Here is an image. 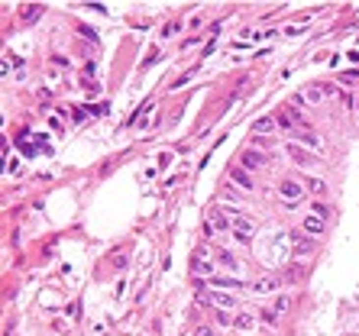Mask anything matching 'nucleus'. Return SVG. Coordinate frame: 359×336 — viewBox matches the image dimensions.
<instances>
[{"label":"nucleus","mask_w":359,"mask_h":336,"mask_svg":"<svg viewBox=\"0 0 359 336\" xmlns=\"http://www.w3.org/2000/svg\"><path fill=\"white\" fill-rule=\"evenodd\" d=\"M298 139L304 142V146H311V149H320V139L311 133V126H301V129H298Z\"/></svg>","instance_id":"nucleus-14"},{"label":"nucleus","mask_w":359,"mask_h":336,"mask_svg":"<svg viewBox=\"0 0 359 336\" xmlns=\"http://www.w3.org/2000/svg\"><path fill=\"white\" fill-rule=\"evenodd\" d=\"M288 304H291L288 297H278V301H275V307H272V310H275V313H285V310H288Z\"/></svg>","instance_id":"nucleus-21"},{"label":"nucleus","mask_w":359,"mask_h":336,"mask_svg":"<svg viewBox=\"0 0 359 336\" xmlns=\"http://www.w3.org/2000/svg\"><path fill=\"white\" fill-rule=\"evenodd\" d=\"M307 191H311V194H324V181H320V178H307Z\"/></svg>","instance_id":"nucleus-20"},{"label":"nucleus","mask_w":359,"mask_h":336,"mask_svg":"<svg viewBox=\"0 0 359 336\" xmlns=\"http://www.w3.org/2000/svg\"><path fill=\"white\" fill-rule=\"evenodd\" d=\"M327 94H333V87H324V84H307V87H301V94L295 97V103H311V107H317L320 101Z\"/></svg>","instance_id":"nucleus-2"},{"label":"nucleus","mask_w":359,"mask_h":336,"mask_svg":"<svg viewBox=\"0 0 359 336\" xmlns=\"http://www.w3.org/2000/svg\"><path fill=\"white\" fill-rule=\"evenodd\" d=\"M178 29H181L178 23H168V26H165V29H162V36H175V32H178Z\"/></svg>","instance_id":"nucleus-22"},{"label":"nucleus","mask_w":359,"mask_h":336,"mask_svg":"<svg viewBox=\"0 0 359 336\" xmlns=\"http://www.w3.org/2000/svg\"><path fill=\"white\" fill-rule=\"evenodd\" d=\"M194 336H214V330H211V327H197Z\"/></svg>","instance_id":"nucleus-24"},{"label":"nucleus","mask_w":359,"mask_h":336,"mask_svg":"<svg viewBox=\"0 0 359 336\" xmlns=\"http://www.w3.org/2000/svg\"><path fill=\"white\" fill-rule=\"evenodd\" d=\"M275 288H278V278H259V282H256L259 294H269V291H275Z\"/></svg>","instance_id":"nucleus-17"},{"label":"nucleus","mask_w":359,"mask_h":336,"mask_svg":"<svg viewBox=\"0 0 359 336\" xmlns=\"http://www.w3.org/2000/svg\"><path fill=\"white\" fill-rule=\"evenodd\" d=\"M236 327H240V330H252V327H256V320H252V317H249V313H240V317H236Z\"/></svg>","instance_id":"nucleus-19"},{"label":"nucleus","mask_w":359,"mask_h":336,"mask_svg":"<svg viewBox=\"0 0 359 336\" xmlns=\"http://www.w3.org/2000/svg\"><path fill=\"white\" fill-rule=\"evenodd\" d=\"M272 129H275V117H259L256 123H252V133H259V136L272 133Z\"/></svg>","instance_id":"nucleus-12"},{"label":"nucleus","mask_w":359,"mask_h":336,"mask_svg":"<svg viewBox=\"0 0 359 336\" xmlns=\"http://www.w3.org/2000/svg\"><path fill=\"white\" fill-rule=\"evenodd\" d=\"M217 258H220V265H223L226 272H240V258H236L233 252H217Z\"/></svg>","instance_id":"nucleus-13"},{"label":"nucleus","mask_w":359,"mask_h":336,"mask_svg":"<svg viewBox=\"0 0 359 336\" xmlns=\"http://www.w3.org/2000/svg\"><path fill=\"white\" fill-rule=\"evenodd\" d=\"M295 239V256H307V252H314V239H301V236H291Z\"/></svg>","instance_id":"nucleus-15"},{"label":"nucleus","mask_w":359,"mask_h":336,"mask_svg":"<svg viewBox=\"0 0 359 336\" xmlns=\"http://www.w3.org/2000/svg\"><path fill=\"white\" fill-rule=\"evenodd\" d=\"M233 236L240 242H249L252 239V223H249V220H243L240 213H233Z\"/></svg>","instance_id":"nucleus-6"},{"label":"nucleus","mask_w":359,"mask_h":336,"mask_svg":"<svg viewBox=\"0 0 359 336\" xmlns=\"http://www.w3.org/2000/svg\"><path fill=\"white\" fill-rule=\"evenodd\" d=\"M204 304H214V307H220V310H230V307H236V297L226 294V291H214V294L204 297Z\"/></svg>","instance_id":"nucleus-5"},{"label":"nucleus","mask_w":359,"mask_h":336,"mask_svg":"<svg viewBox=\"0 0 359 336\" xmlns=\"http://www.w3.org/2000/svg\"><path fill=\"white\" fill-rule=\"evenodd\" d=\"M356 110H359V101H356Z\"/></svg>","instance_id":"nucleus-26"},{"label":"nucleus","mask_w":359,"mask_h":336,"mask_svg":"<svg viewBox=\"0 0 359 336\" xmlns=\"http://www.w3.org/2000/svg\"><path fill=\"white\" fill-rule=\"evenodd\" d=\"M217 323H223V327H226V323H230V313H226V310H217Z\"/></svg>","instance_id":"nucleus-23"},{"label":"nucleus","mask_w":359,"mask_h":336,"mask_svg":"<svg viewBox=\"0 0 359 336\" xmlns=\"http://www.w3.org/2000/svg\"><path fill=\"white\" fill-rule=\"evenodd\" d=\"M301 227H304V233H311V236H320L324 230H327V223H324L320 217H314V213H311V217H304V223H301Z\"/></svg>","instance_id":"nucleus-10"},{"label":"nucleus","mask_w":359,"mask_h":336,"mask_svg":"<svg viewBox=\"0 0 359 336\" xmlns=\"http://www.w3.org/2000/svg\"><path fill=\"white\" fill-rule=\"evenodd\" d=\"M194 272L197 275H211V258H207V249H204V246L194 249Z\"/></svg>","instance_id":"nucleus-8"},{"label":"nucleus","mask_w":359,"mask_h":336,"mask_svg":"<svg viewBox=\"0 0 359 336\" xmlns=\"http://www.w3.org/2000/svg\"><path fill=\"white\" fill-rule=\"evenodd\" d=\"M288 152H291V162H298V165H314L317 158L307 152V149H301V146H288Z\"/></svg>","instance_id":"nucleus-9"},{"label":"nucleus","mask_w":359,"mask_h":336,"mask_svg":"<svg viewBox=\"0 0 359 336\" xmlns=\"http://www.w3.org/2000/svg\"><path fill=\"white\" fill-rule=\"evenodd\" d=\"M211 284H214V288H220V291H223V288H246L240 278H226V275H217V278H211V282H207V288H211Z\"/></svg>","instance_id":"nucleus-11"},{"label":"nucleus","mask_w":359,"mask_h":336,"mask_svg":"<svg viewBox=\"0 0 359 336\" xmlns=\"http://www.w3.org/2000/svg\"><path fill=\"white\" fill-rule=\"evenodd\" d=\"M217 233H233V217H226L223 210H211L204 220V236H217Z\"/></svg>","instance_id":"nucleus-1"},{"label":"nucleus","mask_w":359,"mask_h":336,"mask_svg":"<svg viewBox=\"0 0 359 336\" xmlns=\"http://www.w3.org/2000/svg\"><path fill=\"white\" fill-rule=\"evenodd\" d=\"M39 16H42V7H23V10H20V20H23L26 26H29V23H36Z\"/></svg>","instance_id":"nucleus-16"},{"label":"nucleus","mask_w":359,"mask_h":336,"mask_svg":"<svg viewBox=\"0 0 359 336\" xmlns=\"http://www.w3.org/2000/svg\"><path fill=\"white\" fill-rule=\"evenodd\" d=\"M301 181H295V178H281V184H278V197L285 204H288V210H295L298 207V197H301Z\"/></svg>","instance_id":"nucleus-3"},{"label":"nucleus","mask_w":359,"mask_h":336,"mask_svg":"<svg viewBox=\"0 0 359 336\" xmlns=\"http://www.w3.org/2000/svg\"><path fill=\"white\" fill-rule=\"evenodd\" d=\"M230 181H233L236 188H243V191H252V175L246 172V168H240V165L230 168Z\"/></svg>","instance_id":"nucleus-7"},{"label":"nucleus","mask_w":359,"mask_h":336,"mask_svg":"<svg viewBox=\"0 0 359 336\" xmlns=\"http://www.w3.org/2000/svg\"><path fill=\"white\" fill-rule=\"evenodd\" d=\"M266 165H269V158L259 155L256 149H246L240 155V168H246V172H259V168H266Z\"/></svg>","instance_id":"nucleus-4"},{"label":"nucleus","mask_w":359,"mask_h":336,"mask_svg":"<svg viewBox=\"0 0 359 336\" xmlns=\"http://www.w3.org/2000/svg\"><path fill=\"white\" fill-rule=\"evenodd\" d=\"M262 320H266V323H275V310H262Z\"/></svg>","instance_id":"nucleus-25"},{"label":"nucleus","mask_w":359,"mask_h":336,"mask_svg":"<svg viewBox=\"0 0 359 336\" xmlns=\"http://www.w3.org/2000/svg\"><path fill=\"white\" fill-rule=\"evenodd\" d=\"M311 210H314V217H320V220H327V217H330V207H327L324 201H314V204H311Z\"/></svg>","instance_id":"nucleus-18"}]
</instances>
